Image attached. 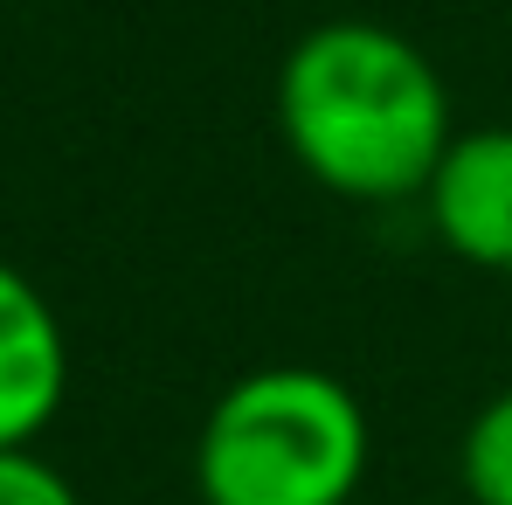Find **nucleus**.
Segmentation results:
<instances>
[{
  "label": "nucleus",
  "mask_w": 512,
  "mask_h": 505,
  "mask_svg": "<svg viewBox=\"0 0 512 505\" xmlns=\"http://www.w3.org/2000/svg\"><path fill=\"white\" fill-rule=\"evenodd\" d=\"M429 236L471 270L512 277V125H471L450 139L423 187Z\"/></svg>",
  "instance_id": "nucleus-3"
},
{
  "label": "nucleus",
  "mask_w": 512,
  "mask_h": 505,
  "mask_svg": "<svg viewBox=\"0 0 512 505\" xmlns=\"http://www.w3.org/2000/svg\"><path fill=\"white\" fill-rule=\"evenodd\" d=\"M0 505H84V492L63 478V464H49L28 443V450H0Z\"/></svg>",
  "instance_id": "nucleus-6"
},
{
  "label": "nucleus",
  "mask_w": 512,
  "mask_h": 505,
  "mask_svg": "<svg viewBox=\"0 0 512 505\" xmlns=\"http://www.w3.org/2000/svg\"><path fill=\"white\" fill-rule=\"evenodd\" d=\"M277 132L298 173L340 201H423L450 153V84L381 21H319L277 70Z\"/></svg>",
  "instance_id": "nucleus-1"
},
{
  "label": "nucleus",
  "mask_w": 512,
  "mask_h": 505,
  "mask_svg": "<svg viewBox=\"0 0 512 505\" xmlns=\"http://www.w3.org/2000/svg\"><path fill=\"white\" fill-rule=\"evenodd\" d=\"M70 395V339L42 284L0 263V450H28Z\"/></svg>",
  "instance_id": "nucleus-4"
},
{
  "label": "nucleus",
  "mask_w": 512,
  "mask_h": 505,
  "mask_svg": "<svg viewBox=\"0 0 512 505\" xmlns=\"http://www.w3.org/2000/svg\"><path fill=\"white\" fill-rule=\"evenodd\" d=\"M457 485L471 505H512V388H499L457 443Z\"/></svg>",
  "instance_id": "nucleus-5"
},
{
  "label": "nucleus",
  "mask_w": 512,
  "mask_h": 505,
  "mask_svg": "<svg viewBox=\"0 0 512 505\" xmlns=\"http://www.w3.org/2000/svg\"><path fill=\"white\" fill-rule=\"evenodd\" d=\"M374 457L360 395L326 367H256L229 381L194 436L201 505H353Z\"/></svg>",
  "instance_id": "nucleus-2"
}]
</instances>
